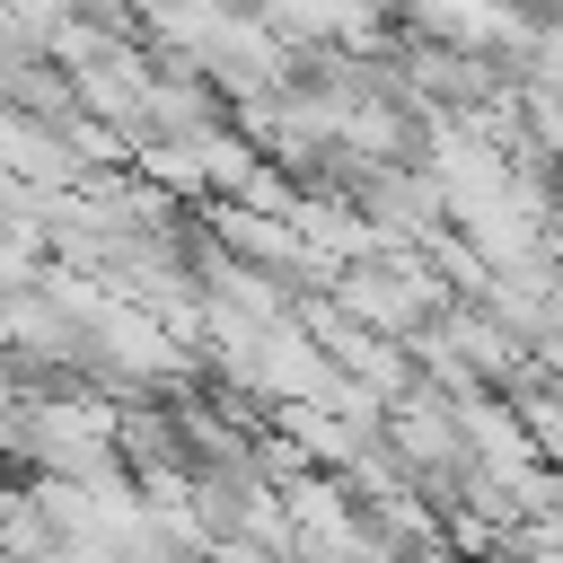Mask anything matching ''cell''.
Segmentation results:
<instances>
[{
  "label": "cell",
  "instance_id": "1",
  "mask_svg": "<svg viewBox=\"0 0 563 563\" xmlns=\"http://www.w3.org/2000/svg\"><path fill=\"white\" fill-rule=\"evenodd\" d=\"M0 158H9V176H26V185H79V176H97V167L79 158L70 123L26 114V106H9V123H0Z\"/></svg>",
  "mask_w": 563,
  "mask_h": 563
},
{
  "label": "cell",
  "instance_id": "2",
  "mask_svg": "<svg viewBox=\"0 0 563 563\" xmlns=\"http://www.w3.org/2000/svg\"><path fill=\"white\" fill-rule=\"evenodd\" d=\"M554 273H563V264H554Z\"/></svg>",
  "mask_w": 563,
  "mask_h": 563
}]
</instances>
